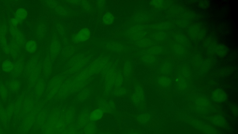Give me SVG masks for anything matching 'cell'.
<instances>
[{"label": "cell", "mask_w": 238, "mask_h": 134, "mask_svg": "<svg viewBox=\"0 0 238 134\" xmlns=\"http://www.w3.org/2000/svg\"><path fill=\"white\" fill-rule=\"evenodd\" d=\"M37 111L35 109L26 115L20 122L18 132L20 134H27L33 128L35 121Z\"/></svg>", "instance_id": "cell-1"}, {"label": "cell", "mask_w": 238, "mask_h": 134, "mask_svg": "<svg viewBox=\"0 0 238 134\" xmlns=\"http://www.w3.org/2000/svg\"><path fill=\"white\" fill-rule=\"evenodd\" d=\"M10 32L11 36L14 39L15 43L19 47L24 46L25 44V38L22 33L16 27L10 26Z\"/></svg>", "instance_id": "cell-2"}, {"label": "cell", "mask_w": 238, "mask_h": 134, "mask_svg": "<svg viewBox=\"0 0 238 134\" xmlns=\"http://www.w3.org/2000/svg\"><path fill=\"white\" fill-rule=\"evenodd\" d=\"M6 30V26L5 24H2L0 26V44L4 52L6 54H9V48L7 44Z\"/></svg>", "instance_id": "cell-3"}, {"label": "cell", "mask_w": 238, "mask_h": 134, "mask_svg": "<svg viewBox=\"0 0 238 134\" xmlns=\"http://www.w3.org/2000/svg\"><path fill=\"white\" fill-rule=\"evenodd\" d=\"M143 29L144 28L143 26H134L128 31L129 36L132 39L135 40H138L141 39L146 34V33L143 31Z\"/></svg>", "instance_id": "cell-4"}, {"label": "cell", "mask_w": 238, "mask_h": 134, "mask_svg": "<svg viewBox=\"0 0 238 134\" xmlns=\"http://www.w3.org/2000/svg\"><path fill=\"white\" fill-rule=\"evenodd\" d=\"M5 109L6 116L5 120L2 126L5 129H8L10 124V121L12 117L14 116V112H15V106L14 104H10L6 109Z\"/></svg>", "instance_id": "cell-5"}, {"label": "cell", "mask_w": 238, "mask_h": 134, "mask_svg": "<svg viewBox=\"0 0 238 134\" xmlns=\"http://www.w3.org/2000/svg\"><path fill=\"white\" fill-rule=\"evenodd\" d=\"M90 36V31L88 28L81 29L75 36V41L76 42H83L88 40Z\"/></svg>", "instance_id": "cell-6"}, {"label": "cell", "mask_w": 238, "mask_h": 134, "mask_svg": "<svg viewBox=\"0 0 238 134\" xmlns=\"http://www.w3.org/2000/svg\"><path fill=\"white\" fill-rule=\"evenodd\" d=\"M226 95L222 90L218 89L213 92L211 98L213 101L215 102H223L226 99Z\"/></svg>", "instance_id": "cell-7"}, {"label": "cell", "mask_w": 238, "mask_h": 134, "mask_svg": "<svg viewBox=\"0 0 238 134\" xmlns=\"http://www.w3.org/2000/svg\"><path fill=\"white\" fill-rule=\"evenodd\" d=\"M103 116V111L101 109L93 110L89 116V119L92 122H95L101 119Z\"/></svg>", "instance_id": "cell-8"}, {"label": "cell", "mask_w": 238, "mask_h": 134, "mask_svg": "<svg viewBox=\"0 0 238 134\" xmlns=\"http://www.w3.org/2000/svg\"><path fill=\"white\" fill-rule=\"evenodd\" d=\"M143 99V94L142 89L138 88L136 90L135 92L132 96V99L135 104H139L142 102Z\"/></svg>", "instance_id": "cell-9"}, {"label": "cell", "mask_w": 238, "mask_h": 134, "mask_svg": "<svg viewBox=\"0 0 238 134\" xmlns=\"http://www.w3.org/2000/svg\"><path fill=\"white\" fill-rule=\"evenodd\" d=\"M196 105V108L201 111L205 110L207 108L208 106V102L205 98L200 97L197 99L195 102Z\"/></svg>", "instance_id": "cell-10"}, {"label": "cell", "mask_w": 238, "mask_h": 134, "mask_svg": "<svg viewBox=\"0 0 238 134\" xmlns=\"http://www.w3.org/2000/svg\"><path fill=\"white\" fill-rule=\"evenodd\" d=\"M28 12L26 9L23 8H20L17 10L15 17L18 21L19 22L23 21L27 17Z\"/></svg>", "instance_id": "cell-11"}, {"label": "cell", "mask_w": 238, "mask_h": 134, "mask_svg": "<svg viewBox=\"0 0 238 134\" xmlns=\"http://www.w3.org/2000/svg\"><path fill=\"white\" fill-rule=\"evenodd\" d=\"M61 46L59 41L57 40H54L51 42L50 46V50L52 55L54 56H57L61 49Z\"/></svg>", "instance_id": "cell-12"}, {"label": "cell", "mask_w": 238, "mask_h": 134, "mask_svg": "<svg viewBox=\"0 0 238 134\" xmlns=\"http://www.w3.org/2000/svg\"><path fill=\"white\" fill-rule=\"evenodd\" d=\"M46 28L45 25L44 24H40L38 25L35 30V35L36 37L38 40H42L43 38L45 33Z\"/></svg>", "instance_id": "cell-13"}, {"label": "cell", "mask_w": 238, "mask_h": 134, "mask_svg": "<svg viewBox=\"0 0 238 134\" xmlns=\"http://www.w3.org/2000/svg\"><path fill=\"white\" fill-rule=\"evenodd\" d=\"M20 87V82L17 80L11 81L8 84V89L12 92H17L18 91Z\"/></svg>", "instance_id": "cell-14"}, {"label": "cell", "mask_w": 238, "mask_h": 134, "mask_svg": "<svg viewBox=\"0 0 238 134\" xmlns=\"http://www.w3.org/2000/svg\"><path fill=\"white\" fill-rule=\"evenodd\" d=\"M25 47L27 51L30 54H34L37 49V44L34 40H31L27 42L25 44Z\"/></svg>", "instance_id": "cell-15"}, {"label": "cell", "mask_w": 238, "mask_h": 134, "mask_svg": "<svg viewBox=\"0 0 238 134\" xmlns=\"http://www.w3.org/2000/svg\"><path fill=\"white\" fill-rule=\"evenodd\" d=\"M22 70H23V66L21 63L16 62L14 64H13V69L11 71L12 76L14 77L18 76L21 74Z\"/></svg>", "instance_id": "cell-16"}, {"label": "cell", "mask_w": 238, "mask_h": 134, "mask_svg": "<svg viewBox=\"0 0 238 134\" xmlns=\"http://www.w3.org/2000/svg\"><path fill=\"white\" fill-rule=\"evenodd\" d=\"M171 81L169 78L166 76H161L158 79V83L161 87L166 88L171 84Z\"/></svg>", "instance_id": "cell-17"}, {"label": "cell", "mask_w": 238, "mask_h": 134, "mask_svg": "<svg viewBox=\"0 0 238 134\" xmlns=\"http://www.w3.org/2000/svg\"><path fill=\"white\" fill-rule=\"evenodd\" d=\"M13 67V63L9 59L6 60L2 64V69L4 72L9 73L11 72Z\"/></svg>", "instance_id": "cell-18"}, {"label": "cell", "mask_w": 238, "mask_h": 134, "mask_svg": "<svg viewBox=\"0 0 238 134\" xmlns=\"http://www.w3.org/2000/svg\"><path fill=\"white\" fill-rule=\"evenodd\" d=\"M199 33V29L197 26L193 25L189 28L188 30V34L192 39H196Z\"/></svg>", "instance_id": "cell-19"}, {"label": "cell", "mask_w": 238, "mask_h": 134, "mask_svg": "<svg viewBox=\"0 0 238 134\" xmlns=\"http://www.w3.org/2000/svg\"><path fill=\"white\" fill-rule=\"evenodd\" d=\"M136 44L139 46L141 47H148L151 46L153 43L151 40H150L149 38H142L137 40Z\"/></svg>", "instance_id": "cell-20"}, {"label": "cell", "mask_w": 238, "mask_h": 134, "mask_svg": "<svg viewBox=\"0 0 238 134\" xmlns=\"http://www.w3.org/2000/svg\"><path fill=\"white\" fill-rule=\"evenodd\" d=\"M8 95V92L7 88L3 83H0V96L3 101H6Z\"/></svg>", "instance_id": "cell-21"}, {"label": "cell", "mask_w": 238, "mask_h": 134, "mask_svg": "<svg viewBox=\"0 0 238 134\" xmlns=\"http://www.w3.org/2000/svg\"><path fill=\"white\" fill-rule=\"evenodd\" d=\"M115 17L111 13H106L103 16V21L107 25H110L114 22Z\"/></svg>", "instance_id": "cell-22"}, {"label": "cell", "mask_w": 238, "mask_h": 134, "mask_svg": "<svg viewBox=\"0 0 238 134\" xmlns=\"http://www.w3.org/2000/svg\"><path fill=\"white\" fill-rule=\"evenodd\" d=\"M8 46L9 54H11L13 56H16L19 54L20 52L19 48L16 44L14 43L8 45Z\"/></svg>", "instance_id": "cell-23"}, {"label": "cell", "mask_w": 238, "mask_h": 134, "mask_svg": "<svg viewBox=\"0 0 238 134\" xmlns=\"http://www.w3.org/2000/svg\"><path fill=\"white\" fill-rule=\"evenodd\" d=\"M163 48L161 46H153L148 49V54L150 55H157L162 52Z\"/></svg>", "instance_id": "cell-24"}, {"label": "cell", "mask_w": 238, "mask_h": 134, "mask_svg": "<svg viewBox=\"0 0 238 134\" xmlns=\"http://www.w3.org/2000/svg\"><path fill=\"white\" fill-rule=\"evenodd\" d=\"M173 50L176 54L178 55H182L185 53V49L182 45L179 44H176L173 45Z\"/></svg>", "instance_id": "cell-25"}, {"label": "cell", "mask_w": 238, "mask_h": 134, "mask_svg": "<svg viewBox=\"0 0 238 134\" xmlns=\"http://www.w3.org/2000/svg\"><path fill=\"white\" fill-rule=\"evenodd\" d=\"M213 123L216 125H219V126H223L224 125L225 123V119L221 117H215L214 118H212L211 119Z\"/></svg>", "instance_id": "cell-26"}, {"label": "cell", "mask_w": 238, "mask_h": 134, "mask_svg": "<svg viewBox=\"0 0 238 134\" xmlns=\"http://www.w3.org/2000/svg\"><path fill=\"white\" fill-rule=\"evenodd\" d=\"M161 69L164 74H169L172 70L171 64L169 62H164L161 66Z\"/></svg>", "instance_id": "cell-27"}, {"label": "cell", "mask_w": 238, "mask_h": 134, "mask_svg": "<svg viewBox=\"0 0 238 134\" xmlns=\"http://www.w3.org/2000/svg\"><path fill=\"white\" fill-rule=\"evenodd\" d=\"M44 85L43 82H38L35 88V94L37 96H40L43 94Z\"/></svg>", "instance_id": "cell-28"}, {"label": "cell", "mask_w": 238, "mask_h": 134, "mask_svg": "<svg viewBox=\"0 0 238 134\" xmlns=\"http://www.w3.org/2000/svg\"><path fill=\"white\" fill-rule=\"evenodd\" d=\"M95 125L94 124L91 123V124H89L85 127L84 129V134H94L95 132Z\"/></svg>", "instance_id": "cell-29"}, {"label": "cell", "mask_w": 238, "mask_h": 134, "mask_svg": "<svg viewBox=\"0 0 238 134\" xmlns=\"http://www.w3.org/2000/svg\"><path fill=\"white\" fill-rule=\"evenodd\" d=\"M142 60L146 63L151 64L155 62L156 58L153 55L148 54L142 57Z\"/></svg>", "instance_id": "cell-30"}, {"label": "cell", "mask_w": 238, "mask_h": 134, "mask_svg": "<svg viewBox=\"0 0 238 134\" xmlns=\"http://www.w3.org/2000/svg\"><path fill=\"white\" fill-rule=\"evenodd\" d=\"M50 59L47 58L44 64V71L46 75H48L51 69V64Z\"/></svg>", "instance_id": "cell-31"}, {"label": "cell", "mask_w": 238, "mask_h": 134, "mask_svg": "<svg viewBox=\"0 0 238 134\" xmlns=\"http://www.w3.org/2000/svg\"><path fill=\"white\" fill-rule=\"evenodd\" d=\"M166 34L163 31H160L154 35L153 38L157 41H162L166 38Z\"/></svg>", "instance_id": "cell-32"}, {"label": "cell", "mask_w": 238, "mask_h": 134, "mask_svg": "<svg viewBox=\"0 0 238 134\" xmlns=\"http://www.w3.org/2000/svg\"><path fill=\"white\" fill-rule=\"evenodd\" d=\"M216 53L219 56H223L226 53V49L224 46L222 45H218L215 48Z\"/></svg>", "instance_id": "cell-33"}, {"label": "cell", "mask_w": 238, "mask_h": 134, "mask_svg": "<svg viewBox=\"0 0 238 134\" xmlns=\"http://www.w3.org/2000/svg\"><path fill=\"white\" fill-rule=\"evenodd\" d=\"M108 49H111L113 51H117V52L121 51L123 49V47L121 44H109L108 45Z\"/></svg>", "instance_id": "cell-34"}, {"label": "cell", "mask_w": 238, "mask_h": 134, "mask_svg": "<svg viewBox=\"0 0 238 134\" xmlns=\"http://www.w3.org/2000/svg\"><path fill=\"white\" fill-rule=\"evenodd\" d=\"M151 4L155 7L159 8L161 7L163 5L164 2L162 0H155V1H152L150 2Z\"/></svg>", "instance_id": "cell-35"}, {"label": "cell", "mask_w": 238, "mask_h": 134, "mask_svg": "<svg viewBox=\"0 0 238 134\" xmlns=\"http://www.w3.org/2000/svg\"><path fill=\"white\" fill-rule=\"evenodd\" d=\"M174 40H176L177 42H178L179 43H184L185 41V38L184 36L181 34L176 35L174 36Z\"/></svg>", "instance_id": "cell-36"}, {"label": "cell", "mask_w": 238, "mask_h": 134, "mask_svg": "<svg viewBox=\"0 0 238 134\" xmlns=\"http://www.w3.org/2000/svg\"><path fill=\"white\" fill-rule=\"evenodd\" d=\"M169 27V25L167 23H162L159 24H156L153 26V28L158 30H164V29L168 28Z\"/></svg>", "instance_id": "cell-37"}, {"label": "cell", "mask_w": 238, "mask_h": 134, "mask_svg": "<svg viewBox=\"0 0 238 134\" xmlns=\"http://www.w3.org/2000/svg\"><path fill=\"white\" fill-rule=\"evenodd\" d=\"M149 117L148 116L145 115H140L138 118V120L140 122L144 123L146 122L149 120Z\"/></svg>", "instance_id": "cell-38"}, {"label": "cell", "mask_w": 238, "mask_h": 134, "mask_svg": "<svg viewBox=\"0 0 238 134\" xmlns=\"http://www.w3.org/2000/svg\"><path fill=\"white\" fill-rule=\"evenodd\" d=\"M0 134H5L4 132L3 131L2 129L1 126H0Z\"/></svg>", "instance_id": "cell-39"}, {"label": "cell", "mask_w": 238, "mask_h": 134, "mask_svg": "<svg viewBox=\"0 0 238 134\" xmlns=\"http://www.w3.org/2000/svg\"><path fill=\"white\" fill-rule=\"evenodd\" d=\"M127 134H140L139 133L137 132H129V133Z\"/></svg>", "instance_id": "cell-40"}, {"label": "cell", "mask_w": 238, "mask_h": 134, "mask_svg": "<svg viewBox=\"0 0 238 134\" xmlns=\"http://www.w3.org/2000/svg\"><path fill=\"white\" fill-rule=\"evenodd\" d=\"M2 107V104H1V102H0V109Z\"/></svg>", "instance_id": "cell-41"}, {"label": "cell", "mask_w": 238, "mask_h": 134, "mask_svg": "<svg viewBox=\"0 0 238 134\" xmlns=\"http://www.w3.org/2000/svg\"></svg>", "instance_id": "cell-42"}]
</instances>
